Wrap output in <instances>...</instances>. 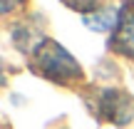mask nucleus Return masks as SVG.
Listing matches in <instances>:
<instances>
[{
    "label": "nucleus",
    "mask_w": 134,
    "mask_h": 129,
    "mask_svg": "<svg viewBox=\"0 0 134 129\" xmlns=\"http://www.w3.org/2000/svg\"><path fill=\"white\" fill-rule=\"evenodd\" d=\"M20 3H23V0H3V10H5V13H10V10H13L15 5H20Z\"/></svg>",
    "instance_id": "423d86ee"
},
{
    "label": "nucleus",
    "mask_w": 134,
    "mask_h": 129,
    "mask_svg": "<svg viewBox=\"0 0 134 129\" xmlns=\"http://www.w3.org/2000/svg\"><path fill=\"white\" fill-rule=\"evenodd\" d=\"M117 20H119V10L114 8H107V10H94V13L85 15V25L90 30H97V32H104V30H114L117 27Z\"/></svg>",
    "instance_id": "20e7f679"
},
{
    "label": "nucleus",
    "mask_w": 134,
    "mask_h": 129,
    "mask_svg": "<svg viewBox=\"0 0 134 129\" xmlns=\"http://www.w3.org/2000/svg\"><path fill=\"white\" fill-rule=\"evenodd\" d=\"M35 70L55 82H75L82 77V67L75 62L70 52L55 40H42L35 45Z\"/></svg>",
    "instance_id": "f257e3e1"
},
{
    "label": "nucleus",
    "mask_w": 134,
    "mask_h": 129,
    "mask_svg": "<svg viewBox=\"0 0 134 129\" xmlns=\"http://www.w3.org/2000/svg\"><path fill=\"white\" fill-rule=\"evenodd\" d=\"M97 114L112 124H129L134 117V99L124 89H102L97 94Z\"/></svg>",
    "instance_id": "f03ea898"
},
{
    "label": "nucleus",
    "mask_w": 134,
    "mask_h": 129,
    "mask_svg": "<svg viewBox=\"0 0 134 129\" xmlns=\"http://www.w3.org/2000/svg\"><path fill=\"white\" fill-rule=\"evenodd\" d=\"M109 42L119 55L134 60V3L132 0L119 8V20H117L114 35Z\"/></svg>",
    "instance_id": "7ed1b4c3"
},
{
    "label": "nucleus",
    "mask_w": 134,
    "mask_h": 129,
    "mask_svg": "<svg viewBox=\"0 0 134 129\" xmlns=\"http://www.w3.org/2000/svg\"><path fill=\"white\" fill-rule=\"evenodd\" d=\"M62 3H67L70 8H75V10H94L97 0H62Z\"/></svg>",
    "instance_id": "39448f33"
}]
</instances>
